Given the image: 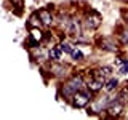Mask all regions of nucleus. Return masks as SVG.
Returning <instances> with one entry per match:
<instances>
[{"mask_svg": "<svg viewBox=\"0 0 128 120\" xmlns=\"http://www.w3.org/2000/svg\"><path fill=\"white\" fill-rule=\"evenodd\" d=\"M83 86H85V82H83V78L80 77V75H75V77H72L69 82H66L62 85V94L64 98H72L77 91L83 90Z\"/></svg>", "mask_w": 128, "mask_h": 120, "instance_id": "obj_1", "label": "nucleus"}, {"mask_svg": "<svg viewBox=\"0 0 128 120\" xmlns=\"http://www.w3.org/2000/svg\"><path fill=\"white\" fill-rule=\"evenodd\" d=\"M110 101H112V98H110V96H107V94L99 96L98 99H94V101L91 102V107H88V114H96V112L106 110L107 107H109Z\"/></svg>", "mask_w": 128, "mask_h": 120, "instance_id": "obj_2", "label": "nucleus"}, {"mask_svg": "<svg viewBox=\"0 0 128 120\" xmlns=\"http://www.w3.org/2000/svg\"><path fill=\"white\" fill-rule=\"evenodd\" d=\"M90 91H86V90L77 91V93L70 98L72 99V106H74V107H85L86 104L90 102V99H91V93H90Z\"/></svg>", "mask_w": 128, "mask_h": 120, "instance_id": "obj_3", "label": "nucleus"}, {"mask_svg": "<svg viewBox=\"0 0 128 120\" xmlns=\"http://www.w3.org/2000/svg\"><path fill=\"white\" fill-rule=\"evenodd\" d=\"M99 24H101V16H99L96 11H91L90 14H86L85 18V26L88 29H96V27H99Z\"/></svg>", "mask_w": 128, "mask_h": 120, "instance_id": "obj_4", "label": "nucleus"}, {"mask_svg": "<svg viewBox=\"0 0 128 120\" xmlns=\"http://www.w3.org/2000/svg\"><path fill=\"white\" fill-rule=\"evenodd\" d=\"M107 110H109V114L112 117H117V115H120L122 110H123V102L120 101V99H112L109 107H107Z\"/></svg>", "mask_w": 128, "mask_h": 120, "instance_id": "obj_5", "label": "nucleus"}, {"mask_svg": "<svg viewBox=\"0 0 128 120\" xmlns=\"http://www.w3.org/2000/svg\"><path fill=\"white\" fill-rule=\"evenodd\" d=\"M37 14H38L40 21H42L43 24H46V26H50V24L53 22V16H51V11H50V10H46V8L40 10Z\"/></svg>", "mask_w": 128, "mask_h": 120, "instance_id": "obj_6", "label": "nucleus"}, {"mask_svg": "<svg viewBox=\"0 0 128 120\" xmlns=\"http://www.w3.org/2000/svg\"><path fill=\"white\" fill-rule=\"evenodd\" d=\"M99 48L107 50V51H115V50H117V45H115V42H112V38H101V42H99Z\"/></svg>", "mask_w": 128, "mask_h": 120, "instance_id": "obj_7", "label": "nucleus"}, {"mask_svg": "<svg viewBox=\"0 0 128 120\" xmlns=\"http://www.w3.org/2000/svg\"><path fill=\"white\" fill-rule=\"evenodd\" d=\"M104 83L101 82V80H98V78H94V77H91V80L88 82V88H90L91 91H99L102 88Z\"/></svg>", "mask_w": 128, "mask_h": 120, "instance_id": "obj_8", "label": "nucleus"}, {"mask_svg": "<svg viewBox=\"0 0 128 120\" xmlns=\"http://www.w3.org/2000/svg\"><path fill=\"white\" fill-rule=\"evenodd\" d=\"M61 53H62L61 48H51V51H50V58L53 59V61H59V58H61Z\"/></svg>", "mask_w": 128, "mask_h": 120, "instance_id": "obj_9", "label": "nucleus"}, {"mask_svg": "<svg viewBox=\"0 0 128 120\" xmlns=\"http://www.w3.org/2000/svg\"><path fill=\"white\" fill-rule=\"evenodd\" d=\"M117 85H118V80L117 78H110L109 82H107V85H106V90L107 91H112V90L117 88Z\"/></svg>", "mask_w": 128, "mask_h": 120, "instance_id": "obj_10", "label": "nucleus"}, {"mask_svg": "<svg viewBox=\"0 0 128 120\" xmlns=\"http://www.w3.org/2000/svg\"><path fill=\"white\" fill-rule=\"evenodd\" d=\"M59 48L62 50V53H69V54H72V51H74V48H72L69 43H61Z\"/></svg>", "mask_w": 128, "mask_h": 120, "instance_id": "obj_11", "label": "nucleus"}, {"mask_svg": "<svg viewBox=\"0 0 128 120\" xmlns=\"http://www.w3.org/2000/svg\"><path fill=\"white\" fill-rule=\"evenodd\" d=\"M72 58H74L75 61H82V59H83V53L80 50H74V51H72Z\"/></svg>", "mask_w": 128, "mask_h": 120, "instance_id": "obj_12", "label": "nucleus"}, {"mask_svg": "<svg viewBox=\"0 0 128 120\" xmlns=\"http://www.w3.org/2000/svg\"><path fill=\"white\" fill-rule=\"evenodd\" d=\"M30 32H32V37H34V38H37V40L42 38V32H40L38 29H32Z\"/></svg>", "mask_w": 128, "mask_h": 120, "instance_id": "obj_13", "label": "nucleus"}, {"mask_svg": "<svg viewBox=\"0 0 128 120\" xmlns=\"http://www.w3.org/2000/svg\"><path fill=\"white\" fill-rule=\"evenodd\" d=\"M122 42L125 43V45L128 43V27H126V29H125V30L122 32Z\"/></svg>", "mask_w": 128, "mask_h": 120, "instance_id": "obj_14", "label": "nucleus"}, {"mask_svg": "<svg viewBox=\"0 0 128 120\" xmlns=\"http://www.w3.org/2000/svg\"><path fill=\"white\" fill-rule=\"evenodd\" d=\"M120 74H123V75H125V74H128V62H125V64H123V67L120 69Z\"/></svg>", "mask_w": 128, "mask_h": 120, "instance_id": "obj_15", "label": "nucleus"}, {"mask_svg": "<svg viewBox=\"0 0 128 120\" xmlns=\"http://www.w3.org/2000/svg\"><path fill=\"white\" fill-rule=\"evenodd\" d=\"M125 16H126V22H128V13H125Z\"/></svg>", "mask_w": 128, "mask_h": 120, "instance_id": "obj_16", "label": "nucleus"}, {"mask_svg": "<svg viewBox=\"0 0 128 120\" xmlns=\"http://www.w3.org/2000/svg\"><path fill=\"white\" fill-rule=\"evenodd\" d=\"M123 2H128V0H123Z\"/></svg>", "mask_w": 128, "mask_h": 120, "instance_id": "obj_17", "label": "nucleus"}]
</instances>
